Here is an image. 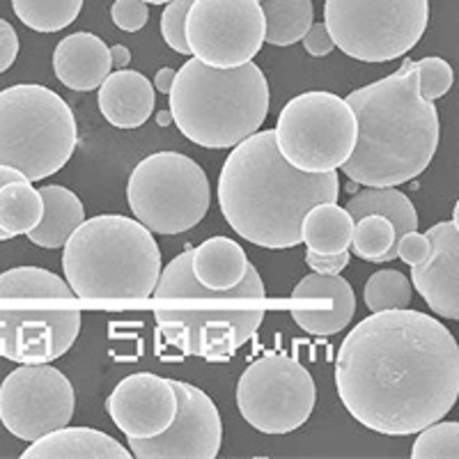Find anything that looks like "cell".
I'll use <instances>...</instances> for the list:
<instances>
[{
    "instance_id": "6da1fadb",
    "label": "cell",
    "mask_w": 459,
    "mask_h": 459,
    "mask_svg": "<svg viewBox=\"0 0 459 459\" xmlns=\"http://www.w3.org/2000/svg\"><path fill=\"white\" fill-rule=\"evenodd\" d=\"M340 402L363 428L409 437L444 420L459 397V344L420 310L360 319L335 356Z\"/></svg>"
},
{
    "instance_id": "7a4b0ae2",
    "label": "cell",
    "mask_w": 459,
    "mask_h": 459,
    "mask_svg": "<svg viewBox=\"0 0 459 459\" xmlns=\"http://www.w3.org/2000/svg\"><path fill=\"white\" fill-rule=\"evenodd\" d=\"M335 172H303L281 154L273 131L232 147L219 175V204L230 228L260 248L301 244V221L319 203H338Z\"/></svg>"
},
{
    "instance_id": "3957f363",
    "label": "cell",
    "mask_w": 459,
    "mask_h": 459,
    "mask_svg": "<svg viewBox=\"0 0 459 459\" xmlns=\"http://www.w3.org/2000/svg\"><path fill=\"white\" fill-rule=\"evenodd\" d=\"M359 138L342 172L363 186H400L423 175L438 150V110L418 88V65L404 60L395 74L347 97Z\"/></svg>"
},
{
    "instance_id": "277c9868",
    "label": "cell",
    "mask_w": 459,
    "mask_h": 459,
    "mask_svg": "<svg viewBox=\"0 0 459 459\" xmlns=\"http://www.w3.org/2000/svg\"><path fill=\"white\" fill-rule=\"evenodd\" d=\"M194 251L178 255L163 266L154 294L159 335L186 356L223 360L246 344L264 322V285L255 266L230 290L200 285L191 269Z\"/></svg>"
},
{
    "instance_id": "5b68a950",
    "label": "cell",
    "mask_w": 459,
    "mask_h": 459,
    "mask_svg": "<svg viewBox=\"0 0 459 459\" xmlns=\"http://www.w3.org/2000/svg\"><path fill=\"white\" fill-rule=\"evenodd\" d=\"M63 269L81 301H145L161 278V251L138 219L104 214L83 221L65 244Z\"/></svg>"
},
{
    "instance_id": "8992f818",
    "label": "cell",
    "mask_w": 459,
    "mask_h": 459,
    "mask_svg": "<svg viewBox=\"0 0 459 459\" xmlns=\"http://www.w3.org/2000/svg\"><path fill=\"white\" fill-rule=\"evenodd\" d=\"M168 101L184 138L207 150H230L260 131L269 113V83L253 63L219 69L191 57L175 76Z\"/></svg>"
},
{
    "instance_id": "52a82bcc",
    "label": "cell",
    "mask_w": 459,
    "mask_h": 459,
    "mask_svg": "<svg viewBox=\"0 0 459 459\" xmlns=\"http://www.w3.org/2000/svg\"><path fill=\"white\" fill-rule=\"evenodd\" d=\"M76 143V117L51 88L19 83L0 90V166L42 182L67 166Z\"/></svg>"
},
{
    "instance_id": "ba28073f",
    "label": "cell",
    "mask_w": 459,
    "mask_h": 459,
    "mask_svg": "<svg viewBox=\"0 0 459 459\" xmlns=\"http://www.w3.org/2000/svg\"><path fill=\"white\" fill-rule=\"evenodd\" d=\"M126 200L138 221L157 235H182L209 212V179L194 159L157 152L143 159L126 184Z\"/></svg>"
},
{
    "instance_id": "9c48e42d",
    "label": "cell",
    "mask_w": 459,
    "mask_h": 459,
    "mask_svg": "<svg viewBox=\"0 0 459 459\" xmlns=\"http://www.w3.org/2000/svg\"><path fill=\"white\" fill-rule=\"evenodd\" d=\"M429 0H326L324 23L344 56L391 63L425 35Z\"/></svg>"
},
{
    "instance_id": "30bf717a",
    "label": "cell",
    "mask_w": 459,
    "mask_h": 459,
    "mask_svg": "<svg viewBox=\"0 0 459 459\" xmlns=\"http://www.w3.org/2000/svg\"><path fill=\"white\" fill-rule=\"evenodd\" d=\"M276 145L303 172H335L347 163L359 138L356 115L333 92H303L285 104L276 122Z\"/></svg>"
},
{
    "instance_id": "8fae6325",
    "label": "cell",
    "mask_w": 459,
    "mask_h": 459,
    "mask_svg": "<svg viewBox=\"0 0 459 459\" xmlns=\"http://www.w3.org/2000/svg\"><path fill=\"white\" fill-rule=\"evenodd\" d=\"M317 391L310 372L287 354H266L246 368L237 384V407L262 434H290L308 423Z\"/></svg>"
},
{
    "instance_id": "7c38bea8",
    "label": "cell",
    "mask_w": 459,
    "mask_h": 459,
    "mask_svg": "<svg viewBox=\"0 0 459 459\" xmlns=\"http://www.w3.org/2000/svg\"><path fill=\"white\" fill-rule=\"evenodd\" d=\"M264 30L260 0H195L186 16L191 56L209 67L251 63L264 44Z\"/></svg>"
},
{
    "instance_id": "4fadbf2b",
    "label": "cell",
    "mask_w": 459,
    "mask_h": 459,
    "mask_svg": "<svg viewBox=\"0 0 459 459\" xmlns=\"http://www.w3.org/2000/svg\"><path fill=\"white\" fill-rule=\"evenodd\" d=\"M74 407L72 381L48 363H23L0 384V423L22 441L69 425Z\"/></svg>"
},
{
    "instance_id": "5bb4252c",
    "label": "cell",
    "mask_w": 459,
    "mask_h": 459,
    "mask_svg": "<svg viewBox=\"0 0 459 459\" xmlns=\"http://www.w3.org/2000/svg\"><path fill=\"white\" fill-rule=\"evenodd\" d=\"M69 299L44 306H0V356L14 363H51L72 350L81 333V310Z\"/></svg>"
},
{
    "instance_id": "9a60e30c",
    "label": "cell",
    "mask_w": 459,
    "mask_h": 459,
    "mask_svg": "<svg viewBox=\"0 0 459 459\" xmlns=\"http://www.w3.org/2000/svg\"><path fill=\"white\" fill-rule=\"evenodd\" d=\"M178 416L166 432L152 438H129L136 459H214L223 441V423L214 400L186 381H172Z\"/></svg>"
},
{
    "instance_id": "2e32d148",
    "label": "cell",
    "mask_w": 459,
    "mask_h": 459,
    "mask_svg": "<svg viewBox=\"0 0 459 459\" xmlns=\"http://www.w3.org/2000/svg\"><path fill=\"white\" fill-rule=\"evenodd\" d=\"M178 407L172 379L152 372L125 377L106 402L115 428L126 438H152L166 432L178 416Z\"/></svg>"
},
{
    "instance_id": "e0dca14e",
    "label": "cell",
    "mask_w": 459,
    "mask_h": 459,
    "mask_svg": "<svg viewBox=\"0 0 459 459\" xmlns=\"http://www.w3.org/2000/svg\"><path fill=\"white\" fill-rule=\"evenodd\" d=\"M432 257L411 266V282L438 317L459 322V232L450 221L428 230Z\"/></svg>"
},
{
    "instance_id": "ac0fdd59",
    "label": "cell",
    "mask_w": 459,
    "mask_h": 459,
    "mask_svg": "<svg viewBox=\"0 0 459 459\" xmlns=\"http://www.w3.org/2000/svg\"><path fill=\"white\" fill-rule=\"evenodd\" d=\"M294 301H310V306H294L292 319L310 335H335L350 326L356 313V294L342 276L310 273L292 292Z\"/></svg>"
},
{
    "instance_id": "d6986e66",
    "label": "cell",
    "mask_w": 459,
    "mask_h": 459,
    "mask_svg": "<svg viewBox=\"0 0 459 459\" xmlns=\"http://www.w3.org/2000/svg\"><path fill=\"white\" fill-rule=\"evenodd\" d=\"M110 69V48L92 32H74L53 51V72L57 81L76 92L100 88L108 79Z\"/></svg>"
},
{
    "instance_id": "ffe728a7",
    "label": "cell",
    "mask_w": 459,
    "mask_h": 459,
    "mask_svg": "<svg viewBox=\"0 0 459 459\" xmlns=\"http://www.w3.org/2000/svg\"><path fill=\"white\" fill-rule=\"evenodd\" d=\"M101 115L117 129H136L154 110V83L134 69L110 72L97 94Z\"/></svg>"
},
{
    "instance_id": "44dd1931",
    "label": "cell",
    "mask_w": 459,
    "mask_h": 459,
    "mask_svg": "<svg viewBox=\"0 0 459 459\" xmlns=\"http://www.w3.org/2000/svg\"><path fill=\"white\" fill-rule=\"evenodd\" d=\"M129 448L106 432L92 428L53 429L32 441L22 453V459H129Z\"/></svg>"
},
{
    "instance_id": "7402d4cb",
    "label": "cell",
    "mask_w": 459,
    "mask_h": 459,
    "mask_svg": "<svg viewBox=\"0 0 459 459\" xmlns=\"http://www.w3.org/2000/svg\"><path fill=\"white\" fill-rule=\"evenodd\" d=\"M248 266L251 262L246 257L244 248L228 237H212L203 241L198 248H194V257H191L195 281L219 292L239 285Z\"/></svg>"
},
{
    "instance_id": "603a6c76",
    "label": "cell",
    "mask_w": 459,
    "mask_h": 459,
    "mask_svg": "<svg viewBox=\"0 0 459 459\" xmlns=\"http://www.w3.org/2000/svg\"><path fill=\"white\" fill-rule=\"evenodd\" d=\"M39 191L44 198V216L39 225L28 232V239L47 251L63 248L76 228L85 221L83 203L69 188L57 186V184L44 186Z\"/></svg>"
},
{
    "instance_id": "cb8c5ba5",
    "label": "cell",
    "mask_w": 459,
    "mask_h": 459,
    "mask_svg": "<svg viewBox=\"0 0 459 459\" xmlns=\"http://www.w3.org/2000/svg\"><path fill=\"white\" fill-rule=\"evenodd\" d=\"M354 235V219L338 203H319L308 209L301 221V241L308 251L333 255L350 251Z\"/></svg>"
},
{
    "instance_id": "d4e9b609",
    "label": "cell",
    "mask_w": 459,
    "mask_h": 459,
    "mask_svg": "<svg viewBox=\"0 0 459 459\" xmlns=\"http://www.w3.org/2000/svg\"><path fill=\"white\" fill-rule=\"evenodd\" d=\"M347 212L351 214L354 223L368 214L386 216L395 225V235L402 237L407 232L418 230V214L411 200L397 191L395 186H368L359 195L350 198ZM397 241V239H395Z\"/></svg>"
},
{
    "instance_id": "484cf974",
    "label": "cell",
    "mask_w": 459,
    "mask_h": 459,
    "mask_svg": "<svg viewBox=\"0 0 459 459\" xmlns=\"http://www.w3.org/2000/svg\"><path fill=\"white\" fill-rule=\"evenodd\" d=\"M44 216L42 191L32 188L28 179H16L0 186V230L7 237L28 235Z\"/></svg>"
},
{
    "instance_id": "4316f807",
    "label": "cell",
    "mask_w": 459,
    "mask_h": 459,
    "mask_svg": "<svg viewBox=\"0 0 459 459\" xmlns=\"http://www.w3.org/2000/svg\"><path fill=\"white\" fill-rule=\"evenodd\" d=\"M264 42L273 47H292L301 42L313 26V0H262Z\"/></svg>"
},
{
    "instance_id": "83f0119b",
    "label": "cell",
    "mask_w": 459,
    "mask_h": 459,
    "mask_svg": "<svg viewBox=\"0 0 459 459\" xmlns=\"http://www.w3.org/2000/svg\"><path fill=\"white\" fill-rule=\"evenodd\" d=\"M42 297V299H79L69 282L39 266H16L0 273V301L5 299Z\"/></svg>"
},
{
    "instance_id": "f1b7e54d",
    "label": "cell",
    "mask_w": 459,
    "mask_h": 459,
    "mask_svg": "<svg viewBox=\"0 0 459 459\" xmlns=\"http://www.w3.org/2000/svg\"><path fill=\"white\" fill-rule=\"evenodd\" d=\"M12 10L30 30L57 32L79 19L83 0H12Z\"/></svg>"
},
{
    "instance_id": "f546056e",
    "label": "cell",
    "mask_w": 459,
    "mask_h": 459,
    "mask_svg": "<svg viewBox=\"0 0 459 459\" xmlns=\"http://www.w3.org/2000/svg\"><path fill=\"white\" fill-rule=\"evenodd\" d=\"M395 225L379 214H368L354 223V235H351V253L360 260L384 262L395 260L393 257V246H395Z\"/></svg>"
},
{
    "instance_id": "4dcf8cb0",
    "label": "cell",
    "mask_w": 459,
    "mask_h": 459,
    "mask_svg": "<svg viewBox=\"0 0 459 459\" xmlns=\"http://www.w3.org/2000/svg\"><path fill=\"white\" fill-rule=\"evenodd\" d=\"M413 294V285L407 276L395 269H381L372 273L363 290V299L370 313H381V310L409 308Z\"/></svg>"
},
{
    "instance_id": "1f68e13d",
    "label": "cell",
    "mask_w": 459,
    "mask_h": 459,
    "mask_svg": "<svg viewBox=\"0 0 459 459\" xmlns=\"http://www.w3.org/2000/svg\"><path fill=\"white\" fill-rule=\"evenodd\" d=\"M411 459H459V423H432L418 432Z\"/></svg>"
},
{
    "instance_id": "d6a6232c",
    "label": "cell",
    "mask_w": 459,
    "mask_h": 459,
    "mask_svg": "<svg viewBox=\"0 0 459 459\" xmlns=\"http://www.w3.org/2000/svg\"><path fill=\"white\" fill-rule=\"evenodd\" d=\"M418 88L423 100L437 101L441 100L455 83V72L444 57H423L418 60Z\"/></svg>"
},
{
    "instance_id": "836d02e7",
    "label": "cell",
    "mask_w": 459,
    "mask_h": 459,
    "mask_svg": "<svg viewBox=\"0 0 459 459\" xmlns=\"http://www.w3.org/2000/svg\"><path fill=\"white\" fill-rule=\"evenodd\" d=\"M195 0H170L161 16V35L168 47L175 53L191 56V47L186 42V16Z\"/></svg>"
},
{
    "instance_id": "e575fe53",
    "label": "cell",
    "mask_w": 459,
    "mask_h": 459,
    "mask_svg": "<svg viewBox=\"0 0 459 459\" xmlns=\"http://www.w3.org/2000/svg\"><path fill=\"white\" fill-rule=\"evenodd\" d=\"M393 257H400L402 262H407L409 266H420L432 257V241H429L428 232H407V235L397 237L395 246H393Z\"/></svg>"
},
{
    "instance_id": "d590c367",
    "label": "cell",
    "mask_w": 459,
    "mask_h": 459,
    "mask_svg": "<svg viewBox=\"0 0 459 459\" xmlns=\"http://www.w3.org/2000/svg\"><path fill=\"white\" fill-rule=\"evenodd\" d=\"M110 16L120 30L138 32L145 28L147 19H150V7L145 0H115L110 7Z\"/></svg>"
},
{
    "instance_id": "8d00e7d4",
    "label": "cell",
    "mask_w": 459,
    "mask_h": 459,
    "mask_svg": "<svg viewBox=\"0 0 459 459\" xmlns=\"http://www.w3.org/2000/svg\"><path fill=\"white\" fill-rule=\"evenodd\" d=\"M306 264L315 273H322V276H338V273H342V269L350 266V251L333 253V255H322V253L308 251L306 253Z\"/></svg>"
},
{
    "instance_id": "74e56055",
    "label": "cell",
    "mask_w": 459,
    "mask_h": 459,
    "mask_svg": "<svg viewBox=\"0 0 459 459\" xmlns=\"http://www.w3.org/2000/svg\"><path fill=\"white\" fill-rule=\"evenodd\" d=\"M301 42H303V48H306V51H308L313 57L329 56V53L335 48L333 37H331L326 23H313V26H310V30L303 35Z\"/></svg>"
},
{
    "instance_id": "f35d334b",
    "label": "cell",
    "mask_w": 459,
    "mask_h": 459,
    "mask_svg": "<svg viewBox=\"0 0 459 459\" xmlns=\"http://www.w3.org/2000/svg\"><path fill=\"white\" fill-rule=\"evenodd\" d=\"M16 56H19V35L10 22L0 19V74L14 65Z\"/></svg>"
},
{
    "instance_id": "ab89813d",
    "label": "cell",
    "mask_w": 459,
    "mask_h": 459,
    "mask_svg": "<svg viewBox=\"0 0 459 459\" xmlns=\"http://www.w3.org/2000/svg\"><path fill=\"white\" fill-rule=\"evenodd\" d=\"M175 76H178V72L170 67H163L159 69L157 76H154V90L161 94H170L172 85H175Z\"/></svg>"
},
{
    "instance_id": "60d3db41",
    "label": "cell",
    "mask_w": 459,
    "mask_h": 459,
    "mask_svg": "<svg viewBox=\"0 0 459 459\" xmlns=\"http://www.w3.org/2000/svg\"><path fill=\"white\" fill-rule=\"evenodd\" d=\"M16 179H26L23 178V172H19L16 168H7V166H0V186H5L7 182H16ZM7 232L0 230V241H7Z\"/></svg>"
},
{
    "instance_id": "b9f144b4",
    "label": "cell",
    "mask_w": 459,
    "mask_h": 459,
    "mask_svg": "<svg viewBox=\"0 0 459 459\" xmlns=\"http://www.w3.org/2000/svg\"><path fill=\"white\" fill-rule=\"evenodd\" d=\"M110 60H113V67L126 69V65L131 63V51L126 47H122V44L110 47Z\"/></svg>"
},
{
    "instance_id": "7bdbcfd3",
    "label": "cell",
    "mask_w": 459,
    "mask_h": 459,
    "mask_svg": "<svg viewBox=\"0 0 459 459\" xmlns=\"http://www.w3.org/2000/svg\"><path fill=\"white\" fill-rule=\"evenodd\" d=\"M157 120H159V125H161V126L170 125V120H172L170 110H168V113H159V115H157Z\"/></svg>"
},
{
    "instance_id": "ee69618b",
    "label": "cell",
    "mask_w": 459,
    "mask_h": 459,
    "mask_svg": "<svg viewBox=\"0 0 459 459\" xmlns=\"http://www.w3.org/2000/svg\"><path fill=\"white\" fill-rule=\"evenodd\" d=\"M453 225H455V228H457V232H459V200H457V204H455V212H453Z\"/></svg>"
},
{
    "instance_id": "f6af8a7d",
    "label": "cell",
    "mask_w": 459,
    "mask_h": 459,
    "mask_svg": "<svg viewBox=\"0 0 459 459\" xmlns=\"http://www.w3.org/2000/svg\"><path fill=\"white\" fill-rule=\"evenodd\" d=\"M145 3H147V5H163V3H166V5H168L170 0H145Z\"/></svg>"
},
{
    "instance_id": "bcb514c9",
    "label": "cell",
    "mask_w": 459,
    "mask_h": 459,
    "mask_svg": "<svg viewBox=\"0 0 459 459\" xmlns=\"http://www.w3.org/2000/svg\"><path fill=\"white\" fill-rule=\"evenodd\" d=\"M260 3H262V0H260Z\"/></svg>"
}]
</instances>
